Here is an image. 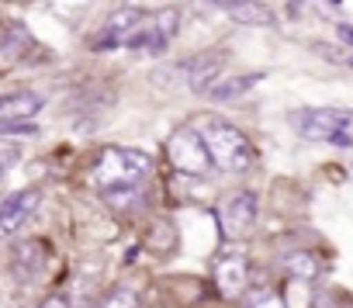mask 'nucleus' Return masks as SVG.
Masks as SVG:
<instances>
[{
	"instance_id": "f257e3e1",
	"label": "nucleus",
	"mask_w": 353,
	"mask_h": 308,
	"mask_svg": "<svg viewBox=\"0 0 353 308\" xmlns=\"http://www.w3.org/2000/svg\"><path fill=\"white\" fill-rule=\"evenodd\" d=\"M205 149H208V156L219 170H229V174H243L256 163V152L253 145L246 142V135L239 128H232L229 121H208L205 132Z\"/></svg>"
},
{
	"instance_id": "f03ea898",
	"label": "nucleus",
	"mask_w": 353,
	"mask_h": 308,
	"mask_svg": "<svg viewBox=\"0 0 353 308\" xmlns=\"http://www.w3.org/2000/svg\"><path fill=\"white\" fill-rule=\"evenodd\" d=\"M145 174H149V156H145V152H139V149H125V145H108L101 156H97V167H94L97 184L108 187V191L132 187Z\"/></svg>"
},
{
	"instance_id": "7ed1b4c3",
	"label": "nucleus",
	"mask_w": 353,
	"mask_h": 308,
	"mask_svg": "<svg viewBox=\"0 0 353 308\" xmlns=\"http://www.w3.org/2000/svg\"><path fill=\"white\" fill-rule=\"evenodd\" d=\"M350 118L353 114L346 107H301V111H291V125L305 138H315V142H350L346 135H339L350 125Z\"/></svg>"
},
{
	"instance_id": "20e7f679",
	"label": "nucleus",
	"mask_w": 353,
	"mask_h": 308,
	"mask_svg": "<svg viewBox=\"0 0 353 308\" xmlns=\"http://www.w3.org/2000/svg\"><path fill=\"white\" fill-rule=\"evenodd\" d=\"M166 160L173 170H181V174H208L212 170V156H208V149H205V138L194 132V128H181V132H173L166 138Z\"/></svg>"
},
{
	"instance_id": "39448f33",
	"label": "nucleus",
	"mask_w": 353,
	"mask_h": 308,
	"mask_svg": "<svg viewBox=\"0 0 353 308\" xmlns=\"http://www.w3.org/2000/svg\"><path fill=\"white\" fill-rule=\"evenodd\" d=\"M176 25H181V14L176 8H166V11H156V14H145L142 25L135 28V35L125 42V49H139V52H163L170 45V39L176 35Z\"/></svg>"
},
{
	"instance_id": "423d86ee",
	"label": "nucleus",
	"mask_w": 353,
	"mask_h": 308,
	"mask_svg": "<svg viewBox=\"0 0 353 308\" xmlns=\"http://www.w3.org/2000/svg\"><path fill=\"white\" fill-rule=\"evenodd\" d=\"M142 18H145V11H139V8H121V11H114L111 18H108V25L94 35V49L97 52H111V49H121L132 35H135V28L142 25Z\"/></svg>"
},
{
	"instance_id": "0eeeda50",
	"label": "nucleus",
	"mask_w": 353,
	"mask_h": 308,
	"mask_svg": "<svg viewBox=\"0 0 353 308\" xmlns=\"http://www.w3.org/2000/svg\"><path fill=\"white\" fill-rule=\"evenodd\" d=\"M219 222H222V232H225L229 239H243V236L256 225V198H253L250 191L229 198V201L222 205Z\"/></svg>"
},
{
	"instance_id": "6e6552de",
	"label": "nucleus",
	"mask_w": 353,
	"mask_h": 308,
	"mask_svg": "<svg viewBox=\"0 0 353 308\" xmlns=\"http://www.w3.org/2000/svg\"><path fill=\"white\" fill-rule=\"evenodd\" d=\"M39 201H42V191H39V187H28V191L11 194L4 205H0V236H14V232L35 215Z\"/></svg>"
},
{
	"instance_id": "1a4fd4ad",
	"label": "nucleus",
	"mask_w": 353,
	"mask_h": 308,
	"mask_svg": "<svg viewBox=\"0 0 353 308\" xmlns=\"http://www.w3.org/2000/svg\"><path fill=\"white\" fill-rule=\"evenodd\" d=\"M246 280H250V260L243 253L219 256V263H215V287L225 298H239L246 291Z\"/></svg>"
},
{
	"instance_id": "9d476101",
	"label": "nucleus",
	"mask_w": 353,
	"mask_h": 308,
	"mask_svg": "<svg viewBox=\"0 0 353 308\" xmlns=\"http://www.w3.org/2000/svg\"><path fill=\"white\" fill-rule=\"evenodd\" d=\"M28 49H32L28 28L14 18H0V56L4 59H25Z\"/></svg>"
},
{
	"instance_id": "9b49d317",
	"label": "nucleus",
	"mask_w": 353,
	"mask_h": 308,
	"mask_svg": "<svg viewBox=\"0 0 353 308\" xmlns=\"http://www.w3.org/2000/svg\"><path fill=\"white\" fill-rule=\"evenodd\" d=\"M225 63V52H201L194 56L184 70H188V87L191 90H208L212 80H219V70Z\"/></svg>"
},
{
	"instance_id": "f8f14e48",
	"label": "nucleus",
	"mask_w": 353,
	"mask_h": 308,
	"mask_svg": "<svg viewBox=\"0 0 353 308\" xmlns=\"http://www.w3.org/2000/svg\"><path fill=\"white\" fill-rule=\"evenodd\" d=\"M263 80V73H246V76H219V80H212L208 83V97L212 101H236V97H243L250 87H256Z\"/></svg>"
},
{
	"instance_id": "ddd939ff",
	"label": "nucleus",
	"mask_w": 353,
	"mask_h": 308,
	"mask_svg": "<svg viewBox=\"0 0 353 308\" xmlns=\"http://www.w3.org/2000/svg\"><path fill=\"white\" fill-rule=\"evenodd\" d=\"M42 111L39 94H4L0 97V121H25Z\"/></svg>"
},
{
	"instance_id": "4468645a",
	"label": "nucleus",
	"mask_w": 353,
	"mask_h": 308,
	"mask_svg": "<svg viewBox=\"0 0 353 308\" xmlns=\"http://www.w3.org/2000/svg\"><path fill=\"white\" fill-rule=\"evenodd\" d=\"M229 14H232L239 25H253V28H267V25H274V14H270V8L256 4V0H243V4L229 8Z\"/></svg>"
},
{
	"instance_id": "2eb2a0df",
	"label": "nucleus",
	"mask_w": 353,
	"mask_h": 308,
	"mask_svg": "<svg viewBox=\"0 0 353 308\" xmlns=\"http://www.w3.org/2000/svg\"><path fill=\"white\" fill-rule=\"evenodd\" d=\"M284 270H288L291 277H298V280H312V277L319 274V260H315L312 253H291V256L284 260Z\"/></svg>"
},
{
	"instance_id": "dca6fc26",
	"label": "nucleus",
	"mask_w": 353,
	"mask_h": 308,
	"mask_svg": "<svg viewBox=\"0 0 353 308\" xmlns=\"http://www.w3.org/2000/svg\"><path fill=\"white\" fill-rule=\"evenodd\" d=\"M243 308H288L284 298L274 291V287H256L243 298Z\"/></svg>"
},
{
	"instance_id": "f3484780",
	"label": "nucleus",
	"mask_w": 353,
	"mask_h": 308,
	"mask_svg": "<svg viewBox=\"0 0 353 308\" xmlns=\"http://www.w3.org/2000/svg\"><path fill=\"white\" fill-rule=\"evenodd\" d=\"M101 308H139V294L132 287H114V291L104 294Z\"/></svg>"
},
{
	"instance_id": "a211bd4d",
	"label": "nucleus",
	"mask_w": 353,
	"mask_h": 308,
	"mask_svg": "<svg viewBox=\"0 0 353 308\" xmlns=\"http://www.w3.org/2000/svg\"><path fill=\"white\" fill-rule=\"evenodd\" d=\"M18 163V149L14 145H0V167H11Z\"/></svg>"
},
{
	"instance_id": "6ab92c4d",
	"label": "nucleus",
	"mask_w": 353,
	"mask_h": 308,
	"mask_svg": "<svg viewBox=\"0 0 353 308\" xmlns=\"http://www.w3.org/2000/svg\"><path fill=\"white\" fill-rule=\"evenodd\" d=\"M42 308H70V301H66V298H46Z\"/></svg>"
},
{
	"instance_id": "aec40b11",
	"label": "nucleus",
	"mask_w": 353,
	"mask_h": 308,
	"mask_svg": "<svg viewBox=\"0 0 353 308\" xmlns=\"http://www.w3.org/2000/svg\"><path fill=\"white\" fill-rule=\"evenodd\" d=\"M208 4H215V8H222V11H229V8H236V4H243V0H208Z\"/></svg>"
},
{
	"instance_id": "412c9836",
	"label": "nucleus",
	"mask_w": 353,
	"mask_h": 308,
	"mask_svg": "<svg viewBox=\"0 0 353 308\" xmlns=\"http://www.w3.org/2000/svg\"><path fill=\"white\" fill-rule=\"evenodd\" d=\"M339 39H343V42H350V45H353V28H346V25H339Z\"/></svg>"
},
{
	"instance_id": "4be33fe9",
	"label": "nucleus",
	"mask_w": 353,
	"mask_h": 308,
	"mask_svg": "<svg viewBox=\"0 0 353 308\" xmlns=\"http://www.w3.org/2000/svg\"><path fill=\"white\" fill-rule=\"evenodd\" d=\"M25 4H35V0H25Z\"/></svg>"
},
{
	"instance_id": "5701e85b",
	"label": "nucleus",
	"mask_w": 353,
	"mask_h": 308,
	"mask_svg": "<svg viewBox=\"0 0 353 308\" xmlns=\"http://www.w3.org/2000/svg\"><path fill=\"white\" fill-rule=\"evenodd\" d=\"M0 177H4V167H0Z\"/></svg>"
}]
</instances>
